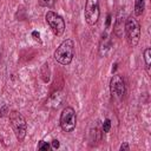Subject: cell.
Instances as JSON below:
<instances>
[{
  "instance_id": "obj_1",
  "label": "cell",
  "mask_w": 151,
  "mask_h": 151,
  "mask_svg": "<svg viewBox=\"0 0 151 151\" xmlns=\"http://www.w3.org/2000/svg\"><path fill=\"white\" fill-rule=\"evenodd\" d=\"M54 59L61 65H68L74 57V42L71 39L64 40L53 53Z\"/></svg>"
},
{
  "instance_id": "obj_2",
  "label": "cell",
  "mask_w": 151,
  "mask_h": 151,
  "mask_svg": "<svg viewBox=\"0 0 151 151\" xmlns=\"http://www.w3.org/2000/svg\"><path fill=\"white\" fill-rule=\"evenodd\" d=\"M8 118H9L11 127H12L17 139L19 142H22L27 133V123H26L25 117L20 112L13 110L8 113Z\"/></svg>"
},
{
  "instance_id": "obj_3",
  "label": "cell",
  "mask_w": 151,
  "mask_h": 151,
  "mask_svg": "<svg viewBox=\"0 0 151 151\" xmlns=\"http://www.w3.org/2000/svg\"><path fill=\"white\" fill-rule=\"evenodd\" d=\"M124 32L126 34V40L131 47H136L140 40V25L138 20L130 15L124 24Z\"/></svg>"
},
{
  "instance_id": "obj_4",
  "label": "cell",
  "mask_w": 151,
  "mask_h": 151,
  "mask_svg": "<svg viewBox=\"0 0 151 151\" xmlns=\"http://www.w3.org/2000/svg\"><path fill=\"white\" fill-rule=\"evenodd\" d=\"M59 125L61 127L63 131L65 132H72L76 129L77 125V113L76 110L71 106H66L61 113H60V118H59Z\"/></svg>"
},
{
  "instance_id": "obj_5",
  "label": "cell",
  "mask_w": 151,
  "mask_h": 151,
  "mask_svg": "<svg viewBox=\"0 0 151 151\" xmlns=\"http://www.w3.org/2000/svg\"><path fill=\"white\" fill-rule=\"evenodd\" d=\"M45 20L47 22V25L50 26V28L53 31L54 34L57 35H61L65 32V20L61 15H59L58 13L53 12V11H48L45 15Z\"/></svg>"
},
{
  "instance_id": "obj_6",
  "label": "cell",
  "mask_w": 151,
  "mask_h": 151,
  "mask_svg": "<svg viewBox=\"0 0 151 151\" xmlns=\"http://www.w3.org/2000/svg\"><path fill=\"white\" fill-rule=\"evenodd\" d=\"M100 15V8H99V0H86L85 2V9H84V17L88 25H96L98 22Z\"/></svg>"
},
{
  "instance_id": "obj_7",
  "label": "cell",
  "mask_w": 151,
  "mask_h": 151,
  "mask_svg": "<svg viewBox=\"0 0 151 151\" xmlns=\"http://www.w3.org/2000/svg\"><path fill=\"white\" fill-rule=\"evenodd\" d=\"M110 92L111 96L117 100H122L124 98L126 93V85L122 76L119 74L112 76V78L110 79Z\"/></svg>"
},
{
  "instance_id": "obj_8",
  "label": "cell",
  "mask_w": 151,
  "mask_h": 151,
  "mask_svg": "<svg viewBox=\"0 0 151 151\" xmlns=\"http://www.w3.org/2000/svg\"><path fill=\"white\" fill-rule=\"evenodd\" d=\"M66 99V94L64 91L58 90L50 94V97L46 100V107L48 109H58L60 107Z\"/></svg>"
},
{
  "instance_id": "obj_9",
  "label": "cell",
  "mask_w": 151,
  "mask_h": 151,
  "mask_svg": "<svg viewBox=\"0 0 151 151\" xmlns=\"http://www.w3.org/2000/svg\"><path fill=\"white\" fill-rule=\"evenodd\" d=\"M110 48H111V39L109 38V35L104 34L100 40V44H99V54L101 57L106 55V53L109 52Z\"/></svg>"
},
{
  "instance_id": "obj_10",
  "label": "cell",
  "mask_w": 151,
  "mask_h": 151,
  "mask_svg": "<svg viewBox=\"0 0 151 151\" xmlns=\"http://www.w3.org/2000/svg\"><path fill=\"white\" fill-rule=\"evenodd\" d=\"M144 9H145V0H134V9H133L134 15L137 17L142 15Z\"/></svg>"
},
{
  "instance_id": "obj_11",
  "label": "cell",
  "mask_w": 151,
  "mask_h": 151,
  "mask_svg": "<svg viewBox=\"0 0 151 151\" xmlns=\"http://www.w3.org/2000/svg\"><path fill=\"white\" fill-rule=\"evenodd\" d=\"M144 61H145V68H146V73L150 74V59H151V48L146 47L144 50Z\"/></svg>"
},
{
  "instance_id": "obj_12",
  "label": "cell",
  "mask_w": 151,
  "mask_h": 151,
  "mask_svg": "<svg viewBox=\"0 0 151 151\" xmlns=\"http://www.w3.org/2000/svg\"><path fill=\"white\" fill-rule=\"evenodd\" d=\"M38 1L44 7H53L55 4V0H38Z\"/></svg>"
},
{
  "instance_id": "obj_13",
  "label": "cell",
  "mask_w": 151,
  "mask_h": 151,
  "mask_svg": "<svg viewBox=\"0 0 151 151\" xmlns=\"http://www.w3.org/2000/svg\"><path fill=\"white\" fill-rule=\"evenodd\" d=\"M50 147H51V145L45 140H40L38 144V150H46L47 151V150H50Z\"/></svg>"
},
{
  "instance_id": "obj_14",
  "label": "cell",
  "mask_w": 151,
  "mask_h": 151,
  "mask_svg": "<svg viewBox=\"0 0 151 151\" xmlns=\"http://www.w3.org/2000/svg\"><path fill=\"white\" fill-rule=\"evenodd\" d=\"M110 129H111V120L107 118V119H105L104 123H103V132L107 133V132L110 131Z\"/></svg>"
},
{
  "instance_id": "obj_15",
  "label": "cell",
  "mask_w": 151,
  "mask_h": 151,
  "mask_svg": "<svg viewBox=\"0 0 151 151\" xmlns=\"http://www.w3.org/2000/svg\"><path fill=\"white\" fill-rule=\"evenodd\" d=\"M9 113V110H8V106L5 104L1 109H0V117H5L6 114H8Z\"/></svg>"
},
{
  "instance_id": "obj_16",
  "label": "cell",
  "mask_w": 151,
  "mask_h": 151,
  "mask_svg": "<svg viewBox=\"0 0 151 151\" xmlns=\"http://www.w3.org/2000/svg\"><path fill=\"white\" fill-rule=\"evenodd\" d=\"M59 146H60V143H59L58 139H53V140L51 142V147H52V149H58Z\"/></svg>"
},
{
  "instance_id": "obj_17",
  "label": "cell",
  "mask_w": 151,
  "mask_h": 151,
  "mask_svg": "<svg viewBox=\"0 0 151 151\" xmlns=\"http://www.w3.org/2000/svg\"><path fill=\"white\" fill-rule=\"evenodd\" d=\"M32 37L34 38V40H37V41H39V42H41V40H40V33H39V32L33 31V32H32Z\"/></svg>"
},
{
  "instance_id": "obj_18",
  "label": "cell",
  "mask_w": 151,
  "mask_h": 151,
  "mask_svg": "<svg viewBox=\"0 0 151 151\" xmlns=\"http://www.w3.org/2000/svg\"><path fill=\"white\" fill-rule=\"evenodd\" d=\"M119 150H120V151H123V150H130V146H129V144L125 142V143H123V144L119 146Z\"/></svg>"
},
{
  "instance_id": "obj_19",
  "label": "cell",
  "mask_w": 151,
  "mask_h": 151,
  "mask_svg": "<svg viewBox=\"0 0 151 151\" xmlns=\"http://www.w3.org/2000/svg\"><path fill=\"white\" fill-rule=\"evenodd\" d=\"M111 24V14H107V18H106V27H109Z\"/></svg>"
}]
</instances>
